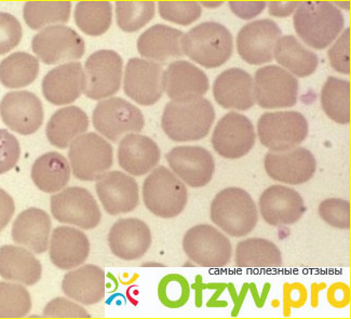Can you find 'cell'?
Returning <instances> with one entry per match:
<instances>
[{
  "label": "cell",
  "mask_w": 351,
  "mask_h": 319,
  "mask_svg": "<svg viewBox=\"0 0 351 319\" xmlns=\"http://www.w3.org/2000/svg\"><path fill=\"white\" fill-rule=\"evenodd\" d=\"M214 121L213 105L202 97L189 103L169 102L163 110L161 127L174 142H193L206 138Z\"/></svg>",
  "instance_id": "cell-1"
},
{
  "label": "cell",
  "mask_w": 351,
  "mask_h": 319,
  "mask_svg": "<svg viewBox=\"0 0 351 319\" xmlns=\"http://www.w3.org/2000/svg\"><path fill=\"white\" fill-rule=\"evenodd\" d=\"M294 27L302 40L313 49L328 48L343 27V13L326 1H304L298 5Z\"/></svg>",
  "instance_id": "cell-2"
},
{
  "label": "cell",
  "mask_w": 351,
  "mask_h": 319,
  "mask_svg": "<svg viewBox=\"0 0 351 319\" xmlns=\"http://www.w3.org/2000/svg\"><path fill=\"white\" fill-rule=\"evenodd\" d=\"M211 220L232 237H245L258 222V211L251 195L240 187H227L214 197Z\"/></svg>",
  "instance_id": "cell-3"
},
{
  "label": "cell",
  "mask_w": 351,
  "mask_h": 319,
  "mask_svg": "<svg viewBox=\"0 0 351 319\" xmlns=\"http://www.w3.org/2000/svg\"><path fill=\"white\" fill-rule=\"evenodd\" d=\"M184 54L206 69L224 65L234 51L230 32L217 22H204L191 28L182 39Z\"/></svg>",
  "instance_id": "cell-4"
},
{
  "label": "cell",
  "mask_w": 351,
  "mask_h": 319,
  "mask_svg": "<svg viewBox=\"0 0 351 319\" xmlns=\"http://www.w3.org/2000/svg\"><path fill=\"white\" fill-rule=\"evenodd\" d=\"M143 200L152 213L162 219L181 215L189 202L185 184L165 166L158 167L143 184Z\"/></svg>",
  "instance_id": "cell-5"
},
{
  "label": "cell",
  "mask_w": 351,
  "mask_h": 319,
  "mask_svg": "<svg viewBox=\"0 0 351 319\" xmlns=\"http://www.w3.org/2000/svg\"><path fill=\"white\" fill-rule=\"evenodd\" d=\"M309 132L307 119L294 110L265 113L257 123L261 143L271 152L289 151L303 143Z\"/></svg>",
  "instance_id": "cell-6"
},
{
  "label": "cell",
  "mask_w": 351,
  "mask_h": 319,
  "mask_svg": "<svg viewBox=\"0 0 351 319\" xmlns=\"http://www.w3.org/2000/svg\"><path fill=\"white\" fill-rule=\"evenodd\" d=\"M183 249L189 260L204 268H225L232 257L230 240L209 224L196 225L187 231Z\"/></svg>",
  "instance_id": "cell-7"
},
{
  "label": "cell",
  "mask_w": 351,
  "mask_h": 319,
  "mask_svg": "<svg viewBox=\"0 0 351 319\" xmlns=\"http://www.w3.org/2000/svg\"><path fill=\"white\" fill-rule=\"evenodd\" d=\"M69 146V161L78 180L95 181L114 164L112 146L97 133L82 134Z\"/></svg>",
  "instance_id": "cell-8"
},
{
  "label": "cell",
  "mask_w": 351,
  "mask_h": 319,
  "mask_svg": "<svg viewBox=\"0 0 351 319\" xmlns=\"http://www.w3.org/2000/svg\"><path fill=\"white\" fill-rule=\"evenodd\" d=\"M92 121L97 132L112 142H118L127 133L141 132L145 126L140 108L121 97H108L97 103Z\"/></svg>",
  "instance_id": "cell-9"
},
{
  "label": "cell",
  "mask_w": 351,
  "mask_h": 319,
  "mask_svg": "<svg viewBox=\"0 0 351 319\" xmlns=\"http://www.w3.org/2000/svg\"><path fill=\"white\" fill-rule=\"evenodd\" d=\"M255 103L265 110L293 108L298 103V82L282 67L268 65L255 73Z\"/></svg>",
  "instance_id": "cell-10"
},
{
  "label": "cell",
  "mask_w": 351,
  "mask_h": 319,
  "mask_svg": "<svg viewBox=\"0 0 351 319\" xmlns=\"http://www.w3.org/2000/svg\"><path fill=\"white\" fill-rule=\"evenodd\" d=\"M123 62L112 50H99L84 64V95L91 100H104L116 95L121 87Z\"/></svg>",
  "instance_id": "cell-11"
},
{
  "label": "cell",
  "mask_w": 351,
  "mask_h": 319,
  "mask_svg": "<svg viewBox=\"0 0 351 319\" xmlns=\"http://www.w3.org/2000/svg\"><path fill=\"white\" fill-rule=\"evenodd\" d=\"M51 212L54 219L82 230H92L101 222L99 204L88 189L67 187L51 197Z\"/></svg>",
  "instance_id": "cell-12"
},
{
  "label": "cell",
  "mask_w": 351,
  "mask_h": 319,
  "mask_svg": "<svg viewBox=\"0 0 351 319\" xmlns=\"http://www.w3.org/2000/svg\"><path fill=\"white\" fill-rule=\"evenodd\" d=\"M256 140L252 121L239 113H228L214 128L211 143L223 158L239 159L251 152Z\"/></svg>",
  "instance_id": "cell-13"
},
{
  "label": "cell",
  "mask_w": 351,
  "mask_h": 319,
  "mask_svg": "<svg viewBox=\"0 0 351 319\" xmlns=\"http://www.w3.org/2000/svg\"><path fill=\"white\" fill-rule=\"evenodd\" d=\"M32 49L41 62L53 65L82 58L84 41L73 28L53 25L45 28L34 37Z\"/></svg>",
  "instance_id": "cell-14"
},
{
  "label": "cell",
  "mask_w": 351,
  "mask_h": 319,
  "mask_svg": "<svg viewBox=\"0 0 351 319\" xmlns=\"http://www.w3.org/2000/svg\"><path fill=\"white\" fill-rule=\"evenodd\" d=\"M163 74L160 64L133 58L125 67L123 91L131 100L143 106L156 104L165 92Z\"/></svg>",
  "instance_id": "cell-15"
},
{
  "label": "cell",
  "mask_w": 351,
  "mask_h": 319,
  "mask_svg": "<svg viewBox=\"0 0 351 319\" xmlns=\"http://www.w3.org/2000/svg\"><path fill=\"white\" fill-rule=\"evenodd\" d=\"M264 167L272 180L289 185H300L313 179L316 174L317 161L307 148L295 147L266 154Z\"/></svg>",
  "instance_id": "cell-16"
},
{
  "label": "cell",
  "mask_w": 351,
  "mask_h": 319,
  "mask_svg": "<svg viewBox=\"0 0 351 319\" xmlns=\"http://www.w3.org/2000/svg\"><path fill=\"white\" fill-rule=\"evenodd\" d=\"M0 115L9 129L31 136L44 123L43 103L29 91L9 92L0 102Z\"/></svg>",
  "instance_id": "cell-17"
},
{
  "label": "cell",
  "mask_w": 351,
  "mask_h": 319,
  "mask_svg": "<svg viewBox=\"0 0 351 319\" xmlns=\"http://www.w3.org/2000/svg\"><path fill=\"white\" fill-rule=\"evenodd\" d=\"M169 166L178 179L193 189L211 182L215 172L213 156L200 146H178L166 155Z\"/></svg>",
  "instance_id": "cell-18"
},
{
  "label": "cell",
  "mask_w": 351,
  "mask_h": 319,
  "mask_svg": "<svg viewBox=\"0 0 351 319\" xmlns=\"http://www.w3.org/2000/svg\"><path fill=\"white\" fill-rule=\"evenodd\" d=\"M281 34L280 27L271 20L254 21L243 26L237 37L238 52L241 59L251 65L271 62Z\"/></svg>",
  "instance_id": "cell-19"
},
{
  "label": "cell",
  "mask_w": 351,
  "mask_h": 319,
  "mask_svg": "<svg viewBox=\"0 0 351 319\" xmlns=\"http://www.w3.org/2000/svg\"><path fill=\"white\" fill-rule=\"evenodd\" d=\"M163 87L173 102H193L209 91V78L196 65L187 61H176L163 74Z\"/></svg>",
  "instance_id": "cell-20"
},
{
  "label": "cell",
  "mask_w": 351,
  "mask_h": 319,
  "mask_svg": "<svg viewBox=\"0 0 351 319\" xmlns=\"http://www.w3.org/2000/svg\"><path fill=\"white\" fill-rule=\"evenodd\" d=\"M97 194L110 215L129 213L140 202L138 182L121 172H105L97 180Z\"/></svg>",
  "instance_id": "cell-21"
},
{
  "label": "cell",
  "mask_w": 351,
  "mask_h": 319,
  "mask_svg": "<svg viewBox=\"0 0 351 319\" xmlns=\"http://www.w3.org/2000/svg\"><path fill=\"white\" fill-rule=\"evenodd\" d=\"M258 204L263 219L271 226L294 224L306 212L300 193L283 185H272L265 189Z\"/></svg>",
  "instance_id": "cell-22"
},
{
  "label": "cell",
  "mask_w": 351,
  "mask_h": 319,
  "mask_svg": "<svg viewBox=\"0 0 351 319\" xmlns=\"http://www.w3.org/2000/svg\"><path fill=\"white\" fill-rule=\"evenodd\" d=\"M152 232L142 220L120 219L108 234V246L112 255L125 261L142 258L152 246Z\"/></svg>",
  "instance_id": "cell-23"
},
{
  "label": "cell",
  "mask_w": 351,
  "mask_h": 319,
  "mask_svg": "<svg viewBox=\"0 0 351 319\" xmlns=\"http://www.w3.org/2000/svg\"><path fill=\"white\" fill-rule=\"evenodd\" d=\"M86 89V76L80 62L62 64L51 69L43 80V93L48 102L67 105L80 97Z\"/></svg>",
  "instance_id": "cell-24"
},
{
  "label": "cell",
  "mask_w": 351,
  "mask_h": 319,
  "mask_svg": "<svg viewBox=\"0 0 351 319\" xmlns=\"http://www.w3.org/2000/svg\"><path fill=\"white\" fill-rule=\"evenodd\" d=\"M213 97L226 110H247L255 105L254 82L247 71L229 69L213 84Z\"/></svg>",
  "instance_id": "cell-25"
},
{
  "label": "cell",
  "mask_w": 351,
  "mask_h": 319,
  "mask_svg": "<svg viewBox=\"0 0 351 319\" xmlns=\"http://www.w3.org/2000/svg\"><path fill=\"white\" fill-rule=\"evenodd\" d=\"M160 157V148L148 137L130 133L120 141L118 164L131 176H142L152 172Z\"/></svg>",
  "instance_id": "cell-26"
},
{
  "label": "cell",
  "mask_w": 351,
  "mask_h": 319,
  "mask_svg": "<svg viewBox=\"0 0 351 319\" xmlns=\"http://www.w3.org/2000/svg\"><path fill=\"white\" fill-rule=\"evenodd\" d=\"M90 255V241L82 231L59 226L52 233L50 259L60 270H73L86 262Z\"/></svg>",
  "instance_id": "cell-27"
},
{
  "label": "cell",
  "mask_w": 351,
  "mask_h": 319,
  "mask_svg": "<svg viewBox=\"0 0 351 319\" xmlns=\"http://www.w3.org/2000/svg\"><path fill=\"white\" fill-rule=\"evenodd\" d=\"M62 290L69 299L84 305H93L102 301L106 290L105 273L93 264L82 266L64 276Z\"/></svg>",
  "instance_id": "cell-28"
},
{
  "label": "cell",
  "mask_w": 351,
  "mask_h": 319,
  "mask_svg": "<svg viewBox=\"0 0 351 319\" xmlns=\"http://www.w3.org/2000/svg\"><path fill=\"white\" fill-rule=\"evenodd\" d=\"M50 232L51 220L48 213L38 208H29L18 215L11 234L14 243L40 255L48 250Z\"/></svg>",
  "instance_id": "cell-29"
},
{
  "label": "cell",
  "mask_w": 351,
  "mask_h": 319,
  "mask_svg": "<svg viewBox=\"0 0 351 319\" xmlns=\"http://www.w3.org/2000/svg\"><path fill=\"white\" fill-rule=\"evenodd\" d=\"M183 32L163 24H157L141 35L138 40V50L146 59L166 63L183 56Z\"/></svg>",
  "instance_id": "cell-30"
},
{
  "label": "cell",
  "mask_w": 351,
  "mask_h": 319,
  "mask_svg": "<svg viewBox=\"0 0 351 319\" xmlns=\"http://www.w3.org/2000/svg\"><path fill=\"white\" fill-rule=\"evenodd\" d=\"M43 274L40 261L22 247L3 246L0 248V276L5 281L33 286Z\"/></svg>",
  "instance_id": "cell-31"
},
{
  "label": "cell",
  "mask_w": 351,
  "mask_h": 319,
  "mask_svg": "<svg viewBox=\"0 0 351 319\" xmlns=\"http://www.w3.org/2000/svg\"><path fill=\"white\" fill-rule=\"evenodd\" d=\"M89 128L87 114L77 106L60 108L47 123V139L56 147H69L75 139L84 134Z\"/></svg>",
  "instance_id": "cell-32"
},
{
  "label": "cell",
  "mask_w": 351,
  "mask_h": 319,
  "mask_svg": "<svg viewBox=\"0 0 351 319\" xmlns=\"http://www.w3.org/2000/svg\"><path fill=\"white\" fill-rule=\"evenodd\" d=\"M32 180L40 191L53 194L63 189L71 179L69 161L56 152L41 155L32 167Z\"/></svg>",
  "instance_id": "cell-33"
},
{
  "label": "cell",
  "mask_w": 351,
  "mask_h": 319,
  "mask_svg": "<svg viewBox=\"0 0 351 319\" xmlns=\"http://www.w3.org/2000/svg\"><path fill=\"white\" fill-rule=\"evenodd\" d=\"M274 56L278 63L288 69L290 74L300 78L311 76L318 67V56L305 48L295 37L291 35L277 41Z\"/></svg>",
  "instance_id": "cell-34"
},
{
  "label": "cell",
  "mask_w": 351,
  "mask_h": 319,
  "mask_svg": "<svg viewBox=\"0 0 351 319\" xmlns=\"http://www.w3.org/2000/svg\"><path fill=\"white\" fill-rule=\"evenodd\" d=\"M234 262L241 268H278L283 263L282 253L270 240L247 238L238 244Z\"/></svg>",
  "instance_id": "cell-35"
},
{
  "label": "cell",
  "mask_w": 351,
  "mask_h": 319,
  "mask_svg": "<svg viewBox=\"0 0 351 319\" xmlns=\"http://www.w3.org/2000/svg\"><path fill=\"white\" fill-rule=\"evenodd\" d=\"M39 62L26 52H16L0 63V82L9 89H19L33 84L38 76Z\"/></svg>",
  "instance_id": "cell-36"
},
{
  "label": "cell",
  "mask_w": 351,
  "mask_h": 319,
  "mask_svg": "<svg viewBox=\"0 0 351 319\" xmlns=\"http://www.w3.org/2000/svg\"><path fill=\"white\" fill-rule=\"evenodd\" d=\"M321 106L333 121L348 125L350 123V82L328 77L321 91Z\"/></svg>",
  "instance_id": "cell-37"
},
{
  "label": "cell",
  "mask_w": 351,
  "mask_h": 319,
  "mask_svg": "<svg viewBox=\"0 0 351 319\" xmlns=\"http://www.w3.org/2000/svg\"><path fill=\"white\" fill-rule=\"evenodd\" d=\"M112 19L108 1H80L75 9L77 26L89 36H101L108 31Z\"/></svg>",
  "instance_id": "cell-38"
},
{
  "label": "cell",
  "mask_w": 351,
  "mask_h": 319,
  "mask_svg": "<svg viewBox=\"0 0 351 319\" xmlns=\"http://www.w3.org/2000/svg\"><path fill=\"white\" fill-rule=\"evenodd\" d=\"M69 1H29L23 9V16L32 29H40L50 24L65 23L71 16Z\"/></svg>",
  "instance_id": "cell-39"
},
{
  "label": "cell",
  "mask_w": 351,
  "mask_h": 319,
  "mask_svg": "<svg viewBox=\"0 0 351 319\" xmlns=\"http://www.w3.org/2000/svg\"><path fill=\"white\" fill-rule=\"evenodd\" d=\"M117 24L123 32L133 33L144 27L155 16L153 1H117Z\"/></svg>",
  "instance_id": "cell-40"
},
{
  "label": "cell",
  "mask_w": 351,
  "mask_h": 319,
  "mask_svg": "<svg viewBox=\"0 0 351 319\" xmlns=\"http://www.w3.org/2000/svg\"><path fill=\"white\" fill-rule=\"evenodd\" d=\"M31 309V294L23 286L0 283V318H23Z\"/></svg>",
  "instance_id": "cell-41"
},
{
  "label": "cell",
  "mask_w": 351,
  "mask_h": 319,
  "mask_svg": "<svg viewBox=\"0 0 351 319\" xmlns=\"http://www.w3.org/2000/svg\"><path fill=\"white\" fill-rule=\"evenodd\" d=\"M189 283L183 276L169 275L159 285V298L163 305L170 309H178L189 301Z\"/></svg>",
  "instance_id": "cell-42"
},
{
  "label": "cell",
  "mask_w": 351,
  "mask_h": 319,
  "mask_svg": "<svg viewBox=\"0 0 351 319\" xmlns=\"http://www.w3.org/2000/svg\"><path fill=\"white\" fill-rule=\"evenodd\" d=\"M159 13L163 20L172 23L187 26L196 22L202 16V7L197 3H176V1H160L158 3Z\"/></svg>",
  "instance_id": "cell-43"
},
{
  "label": "cell",
  "mask_w": 351,
  "mask_h": 319,
  "mask_svg": "<svg viewBox=\"0 0 351 319\" xmlns=\"http://www.w3.org/2000/svg\"><path fill=\"white\" fill-rule=\"evenodd\" d=\"M319 215L332 228H350V202L341 198H328L319 206Z\"/></svg>",
  "instance_id": "cell-44"
},
{
  "label": "cell",
  "mask_w": 351,
  "mask_h": 319,
  "mask_svg": "<svg viewBox=\"0 0 351 319\" xmlns=\"http://www.w3.org/2000/svg\"><path fill=\"white\" fill-rule=\"evenodd\" d=\"M22 26L10 13L0 12V56L16 48L22 39Z\"/></svg>",
  "instance_id": "cell-45"
},
{
  "label": "cell",
  "mask_w": 351,
  "mask_h": 319,
  "mask_svg": "<svg viewBox=\"0 0 351 319\" xmlns=\"http://www.w3.org/2000/svg\"><path fill=\"white\" fill-rule=\"evenodd\" d=\"M18 139L5 129H0V174L10 172L20 159Z\"/></svg>",
  "instance_id": "cell-46"
},
{
  "label": "cell",
  "mask_w": 351,
  "mask_h": 319,
  "mask_svg": "<svg viewBox=\"0 0 351 319\" xmlns=\"http://www.w3.org/2000/svg\"><path fill=\"white\" fill-rule=\"evenodd\" d=\"M328 58L332 67L336 72L343 75L350 74V29L341 34L339 40L328 50Z\"/></svg>",
  "instance_id": "cell-47"
},
{
  "label": "cell",
  "mask_w": 351,
  "mask_h": 319,
  "mask_svg": "<svg viewBox=\"0 0 351 319\" xmlns=\"http://www.w3.org/2000/svg\"><path fill=\"white\" fill-rule=\"evenodd\" d=\"M47 318H90L84 307L64 298H58L47 304L44 309Z\"/></svg>",
  "instance_id": "cell-48"
},
{
  "label": "cell",
  "mask_w": 351,
  "mask_h": 319,
  "mask_svg": "<svg viewBox=\"0 0 351 319\" xmlns=\"http://www.w3.org/2000/svg\"><path fill=\"white\" fill-rule=\"evenodd\" d=\"M229 7L232 9V12L239 18L250 20V19L255 18L258 16L265 7L266 3L263 1H256V3H237V1H230Z\"/></svg>",
  "instance_id": "cell-49"
},
{
  "label": "cell",
  "mask_w": 351,
  "mask_h": 319,
  "mask_svg": "<svg viewBox=\"0 0 351 319\" xmlns=\"http://www.w3.org/2000/svg\"><path fill=\"white\" fill-rule=\"evenodd\" d=\"M16 211V204L13 202L12 197L0 189V233L9 224L13 215Z\"/></svg>",
  "instance_id": "cell-50"
},
{
  "label": "cell",
  "mask_w": 351,
  "mask_h": 319,
  "mask_svg": "<svg viewBox=\"0 0 351 319\" xmlns=\"http://www.w3.org/2000/svg\"><path fill=\"white\" fill-rule=\"evenodd\" d=\"M300 3H279V1H274V3H268L269 7L270 16H279V18H283V16H289L293 11L295 10L300 5Z\"/></svg>",
  "instance_id": "cell-51"
}]
</instances>
